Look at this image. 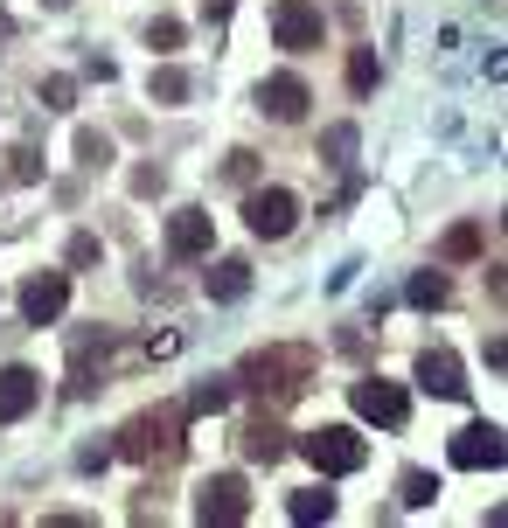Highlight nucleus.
<instances>
[{"label":"nucleus","mask_w":508,"mask_h":528,"mask_svg":"<svg viewBox=\"0 0 508 528\" xmlns=\"http://www.w3.org/2000/svg\"><path fill=\"white\" fill-rule=\"evenodd\" d=\"M307 376H314V348H307V341H279V348H251L244 369H237L230 383H244V390L286 403V396L307 390Z\"/></svg>","instance_id":"obj_1"},{"label":"nucleus","mask_w":508,"mask_h":528,"mask_svg":"<svg viewBox=\"0 0 508 528\" xmlns=\"http://www.w3.org/2000/svg\"><path fill=\"white\" fill-rule=\"evenodd\" d=\"M181 431H188V410L181 403H154V410H140V417H126L119 424V459H133V466H147V459H174L181 452Z\"/></svg>","instance_id":"obj_2"},{"label":"nucleus","mask_w":508,"mask_h":528,"mask_svg":"<svg viewBox=\"0 0 508 528\" xmlns=\"http://www.w3.org/2000/svg\"><path fill=\"white\" fill-rule=\"evenodd\" d=\"M300 459H307L321 480H348V473L369 466V438H362L355 424H321V431L300 438Z\"/></svg>","instance_id":"obj_3"},{"label":"nucleus","mask_w":508,"mask_h":528,"mask_svg":"<svg viewBox=\"0 0 508 528\" xmlns=\"http://www.w3.org/2000/svg\"><path fill=\"white\" fill-rule=\"evenodd\" d=\"M195 522H209V528H244L251 522V487H244V473H209V480L195 487Z\"/></svg>","instance_id":"obj_4"},{"label":"nucleus","mask_w":508,"mask_h":528,"mask_svg":"<svg viewBox=\"0 0 508 528\" xmlns=\"http://www.w3.org/2000/svg\"><path fill=\"white\" fill-rule=\"evenodd\" d=\"M244 223H251V237L279 244V237L300 230V195H293V188H251V195H244Z\"/></svg>","instance_id":"obj_5"},{"label":"nucleus","mask_w":508,"mask_h":528,"mask_svg":"<svg viewBox=\"0 0 508 528\" xmlns=\"http://www.w3.org/2000/svg\"><path fill=\"white\" fill-rule=\"evenodd\" d=\"M348 403H355L362 424H383V431H404V417H411V390L404 383H383V376H362L348 390Z\"/></svg>","instance_id":"obj_6"},{"label":"nucleus","mask_w":508,"mask_h":528,"mask_svg":"<svg viewBox=\"0 0 508 528\" xmlns=\"http://www.w3.org/2000/svg\"><path fill=\"white\" fill-rule=\"evenodd\" d=\"M14 306H21V320H28V327H56V320H63V306H70V271H35V278H21Z\"/></svg>","instance_id":"obj_7"},{"label":"nucleus","mask_w":508,"mask_h":528,"mask_svg":"<svg viewBox=\"0 0 508 528\" xmlns=\"http://www.w3.org/2000/svg\"><path fill=\"white\" fill-rule=\"evenodd\" d=\"M321 35H328V21H321L314 0H279V7H272V42H279V49L307 56V49H321Z\"/></svg>","instance_id":"obj_8"},{"label":"nucleus","mask_w":508,"mask_h":528,"mask_svg":"<svg viewBox=\"0 0 508 528\" xmlns=\"http://www.w3.org/2000/svg\"><path fill=\"white\" fill-rule=\"evenodd\" d=\"M502 424H467V431H453V445H446V459L460 466V473H495L502 466Z\"/></svg>","instance_id":"obj_9"},{"label":"nucleus","mask_w":508,"mask_h":528,"mask_svg":"<svg viewBox=\"0 0 508 528\" xmlns=\"http://www.w3.org/2000/svg\"><path fill=\"white\" fill-rule=\"evenodd\" d=\"M307 105H314V91H307L293 70H279V77H265V84H258V112H265V119H279V126L307 119Z\"/></svg>","instance_id":"obj_10"},{"label":"nucleus","mask_w":508,"mask_h":528,"mask_svg":"<svg viewBox=\"0 0 508 528\" xmlns=\"http://www.w3.org/2000/svg\"><path fill=\"white\" fill-rule=\"evenodd\" d=\"M209 244H216V216H209V209H174L168 216V251L174 258H209Z\"/></svg>","instance_id":"obj_11"},{"label":"nucleus","mask_w":508,"mask_h":528,"mask_svg":"<svg viewBox=\"0 0 508 528\" xmlns=\"http://www.w3.org/2000/svg\"><path fill=\"white\" fill-rule=\"evenodd\" d=\"M418 390L460 403V396H467V369H460V355H453V348H425V355H418Z\"/></svg>","instance_id":"obj_12"},{"label":"nucleus","mask_w":508,"mask_h":528,"mask_svg":"<svg viewBox=\"0 0 508 528\" xmlns=\"http://www.w3.org/2000/svg\"><path fill=\"white\" fill-rule=\"evenodd\" d=\"M35 403H42V376H35V369H21V362H7V369H0V417H7V424H21Z\"/></svg>","instance_id":"obj_13"},{"label":"nucleus","mask_w":508,"mask_h":528,"mask_svg":"<svg viewBox=\"0 0 508 528\" xmlns=\"http://www.w3.org/2000/svg\"><path fill=\"white\" fill-rule=\"evenodd\" d=\"M237 452H244V459H258V466H272V459H286L293 445H286V431H279L272 417H251V424L237 431Z\"/></svg>","instance_id":"obj_14"},{"label":"nucleus","mask_w":508,"mask_h":528,"mask_svg":"<svg viewBox=\"0 0 508 528\" xmlns=\"http://www.w3.org/2000/svg\"><path fill=\"white\" fill-rule=\"evenodd\" d=\"M202 292H209V299H244V292H251V264L244 258H216L209 271H202Z\"/></svg>","instance_id":"obj_15"},{"label":"nucleus","mask_w":508,"mask_h":528,"mask_svg":"<svg viewBox=\"0 0 508 528\" xmlns=\"http://www.w3.org/2000/svg\"><path fill=\"white\" fill-rule=\"evenodd\" d=\"M188 91H195V77H188V70H174V63H161V70L147 77V98H154V105H181Z\"/></svg>","instance_id":"obj_16"},{"label":"nucleus","mask_w":508,"mask_h":528,"mask_svg":"<svg viewBox=\"0 0 508 528\" xmlns=\"http://www.w3.org/2000/svg\"><path fill=\"white\" fill-rule=\"evenodd\" d=\"M230 390H237L230 376H209V383H195V390H188V403H181V410H188V417H216V410L230 403Z\"/></svg>","instance_id":"obj_17"},{"label":"nucleus","mask_w":508,"mask_h":528,"mask_svg":"<svg viewBox=\"0 0 508 528\" xmlns=\"http://www.w3.org/2000/svg\"><path fill=\"white\" fill-rule=\"evenodd\" d=\"M286 515H293V522H335V494H328V487H300V494L286 501Z\"/></svg>","instance_id":"obj_18"},{"label":"nucleus","mask_w":508,"mask_h":528,"mask_svg":"<svg viewBox=\"0 0 508 528\" xmlns=\"http://www.w3.org/2000/svg\"><path fill=\"white\" fill-rule=\"evenodd\" d=\"M439 258H446V264H467V258H481V223H453V230L439 237Z\"/></svg>","instance_id":"obj_19"},{"label":"nucleus","mask_w":508,"mask_h":528,"mask_svg":"<svg viewBox=\"0 0 508 528\" xmlns=\"http://www.w3.org/2000/svg\"><path fill=\"white\" fill-rule=\"evenodd\" d=\"M397 494H404V508H432V501H439V480H432L425 466H404V480H397Z\"/></svg>","instance_id":"obj_20"},{"label":"nucleus","mask_w":508,"mask_h":528,"mask_svg":"<svg viewBox=\"0 0 508 528\" xmlns=\"http://www.w3.org/2000/svg\"><path fill=\"white\" fill-rule=\"evenodd\" d=\"M404 299H411V306H446V299H453V285H446V271H418Z\"/></svg>","instance_id":"obj_21"},{"label":"nucleus","mask_w":508,"mask_h":528,"mask_svg":"<svg viewBox=\"0 0 508 528\" xmlns=\"http://www.w3.org/2000/svg\"><path fill=\"white\" fill-rule=\"evenodd\" d=\"M77 160H84V167H112V139H105V132H77Z\"/></svg>","instance_id":"obj_22"},{"label":"nucleus","mask_w":508,"mask_h":528,"mask_svg":"<svg viewBox=\"0 0 508 528\" xmlns=\"http://www.w3.org/2000/svg\"><path fill=\"white\" fill-rule=\"evenodd\" d=\"M147 42H154V49H161V56H168V49H181V42H188V28H181V21H174V14H161V21H154V28H147Z\"/></svg>","instance_id":"obj_23"},{"label":"nucleus","mask_w":508,"mask_h":528,"mask_svg":"<svg viewBox=\"0 0 508 528\" xmlns=\"http://www.w3.org/2000/svg\"><path fill=\"white\" fill-rule=\"evenodd\" d=\"M42 105H49V112H70V105H77V84H70V77H42Z\"/></svg>","instance_id":"obj_24"},{"label":"nucleus","mask_w":508,"mask_h":528,"mask_svg":"<svg viewBox=\"0 0 508 528\" xmlns=\"http://www.w3.org/2000/svg\"><path fill=\"white\" fill-rule=\"evenodd\" d=\"M321 153H328L335 167H348V153H355V126H328V139H321Z\"/></svg>","instance_id":"obj_25"},{"label":"nucleus","mask_w":508,"mask_h":528,"mask_svg":"<svg viewBox=\"0 0 508 528\" xmlns=\"http://www.w3.org/2000/svg\"><path fill=\"white\" fill-rule=\"evenodd\" d=\"M348 84H355V91H369V84H376V56H369V49H355V56H348Z\"/></svg>","instance_id":"obj_26"},{"label":"nucleus","mask_w":508,"mask_h":528,"mask_svg":"<svg viewBox=\"0 0 508 528\" xmlns=\"http://www.w3.org/2000/svg\"><path fill=\"white\" fill-rule=\"evenodd\" d=\"M98 258H105V244H98L91 230H84V237H70V264H98Z\"/></svg>","instance_id":"obj_27"},{"label":"nucleus","mask_w":508,"mask_h":528,"mask_svg":"<svg viewBox=\"0 0 508 528\" xmlns=\"http://www.w3.org/2000/svg\"><path fill=\"white\" fill-rule=\"evenodd\" d=\"M161 188H168L161 167H133V195H161Z\"/></svg>","instance_id":"obj_28"}]
</instances>
